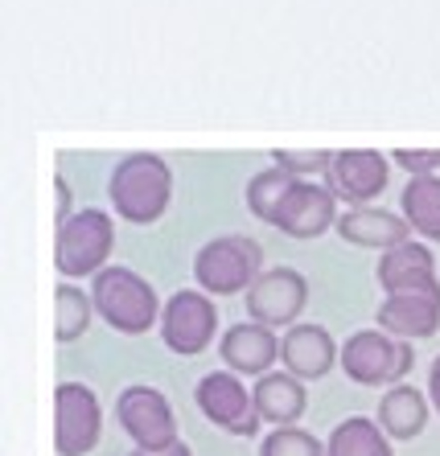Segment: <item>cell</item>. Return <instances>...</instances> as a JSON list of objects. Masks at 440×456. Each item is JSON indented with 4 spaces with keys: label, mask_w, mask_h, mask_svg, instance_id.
<instances>
[{
    "label": "cell",
    "mask_w": 440,
    "mask_h": 456,
    "mask_svg": "<svg viewBox=\"0 0 440 456\" xmlns=\"http://www.w3.org/2000/svg\"><path fill=\"white\" fill-rule=\"evenodd\" d=\"M111 210L132 226L161 223L173 202V169L157 152H132L111 169L108 181Z\"/></svg>",
    "instance_id": "1"
},
{
    "label": "cell",
    "mask_w": 440,
    "mask_h": 456,
    "mask_svg": "<svg viewBox=\"0 0 440 456\" xmlns=\"http://www.w3.org/2000/svg\"><path fill=\"white\" fill-rule=\"evenodd\" d=\"M91 300H95V317L108 321L116 333L124 338H140L149 333L152 325H161V297L149 280L132 272V267H103L91 284Z\"/></svg>",
    "instance_id": "2"
},
{
    "label": "cell",
    "mask_w": 440,
    "mask_h": 456,
    "mask_svg": "<svg viewBox=\"0 0 440 456\" xmlns=\"http://www.w3.org/2000/svg\"><path fill=\"white\" fill-rule=\"evenodd\" d=\"M264 247L248 234H218L202 251L193 255V284L202 288L206 297H235L264 276Z\"/></svg>",
    "instance_id": "3"
},
{
    "label": "cell",
    "mask_w": 440,
    "mask_h": 456,
    "mask_svg": "<svg viewBox=\"0 0 440 456\" xmlns=\"http://www.w3.org/2000/svg\"><path fill=\"white\" fill-rule=\"evenodd\" d=\"M338 366L358 387H387L391 391L411 374L416 350H411V341H399L383 330H358L346 338Z\"/></svg>",
    "instance_id": "4"
},
{
    "label": "cell",
    "mask_w": 440,
    "mask_h": 456,
    "mask_svg": "<svg viewBox=\"0 0 440 456\" xmlns=\"http://www.w3.org/2000/svg\"><path fill=\"white\" fill-rule=\"evenodd\" d=\"M116 247V226L103 210H75L58 226L54 234V267L58 276L70 280H86L99 276L108 267V255Z\"/></svg>",
    "instance_id": "5"
},
{
    "label": "cell",
    "mask_w": 440,
    "mask_h": 456,
    "mask_svg": "<svg viewBox=\"0 0 440 456\" xmlns=\"http://www.w3.org/2000/svg\"><path fill=\"white\" fill-rule=\"evenodd\" d=\"M218 338V308L202 288L173 292L161 308V341L177 358H198Z\"/></svg>",
    "instance_id": "6"
},
{
    "label": "cell",
    "mask_w": 440,
    "mask_h": 456,
    "mask_svg": "<svg viewBox=\"0 0 440 456\" xmlns=\"http://www.w3.org/2000/svg\"><path fill=\"white\" fill-rule=\"evenodd\" d=\"M103 436V407L86 382H58L54 387V452L86 456Z\"/></svg>",
    "instance_id": "7"
},
{
    "label": "cell",
    "mask_w": 440,
    "mask_h": 456,
    "mask_svg": "<svg viewBox=\"0 0 440 456\" xmlns=\"http://www.w3.org/2000/svg\"><path fill=\"white\" fill-rule=\"evenodd\" d=\"M193 403H198V411H202L215 428H223V432H231V436H243V440L256 436L259 424H264L256 415L251 387L239 379L235 370L202 374V382L193 387Z\"/></svg>",
    "instance_id": "8"
},
{
    "label": "cell",
    "mask_w": 440,
    "mask_h": 456,
    "mask_svg": "<svg viewBox=\"0 0 440 456\" xmlns=\"http://www.w3.org/2000/svg\"><path fill=\"white\" fill-rule=\"evenodd\" d=\"M116 419L119 428L128 432V440L136 448H169L177 444V415H173V403L165 399L157 387H124L116 399Z\"/></svg>",
    "instance_id": "9"
},
{
    "label": "cell",
    "mask_w": 440,
    "mask_h": 456,
    "mask_svg": "<svg viewBox=\"0 0 440 456\" xmlns=\"http://www.w3.org/2000/svg\"><path fill=\"white\" fill-rule=\"evenodd\" d=\"M309 305V280L297 267H268L248 288V317L268 330H292L301 325V313Z\"/></svg>",
    "instance_id": "10"
},
{
    "label": "cell",
    "mask_w": 440,
    "mask_h": 456,
    "mask_svg": "<svg viewBox=\"0 0 440 456\" xmlns=\"http://www.w3.org/2000/svg\"><path fill=\"white\" fill-rule=\"evenodd\" d=\"M391 160L379 149H342L333 152V165L325 173V185L346 206H375V198L387 193Z\"/></svg>",
    "instance_id": "11"
},
{
    "label": "cell",
    "mask_w": 440,
    "mask_h": 456,
    "mask_svg": "<svg viewBox=\"0 0 440 456\" xmlns=\"http://www.w3.org/2000/svg\"><path fill=\"white\" fill-rule=\"evenodd\" d=\"M276 226L280 234H289V239H322L325 231L338 226V198H333L330 185H317V181H297L292 193L284 198V206L276 210Z\"/></svg>",
    "instance_id": "12"
},
{
    "label": "cell",
    "mask_w": 440,
    "mask_h": 456,
    "mask_svg": "<svg viewBox=\"0 0 440 456\" xmlns=\"http://www.w3.org/2000/svg\"><path fill=\"white\" fill-rule=\"evenodd\" d=\"M218 354H223L226 370H235L239 379H264L280 362V338L276 330L259 325V321H239L218 338Z\"/></svg>",
    "instance_id": "13"
},
{
    "label": "cell",
    "mask_w": 440,
    "mask_h": 456,
    "mask_svg": "<svg viewBox=\"0 0 440 456\" xmlns=\"http://www.w3.org/2000/svg\"><path fill=\"white\" fill-rule=\"evenodd\" d=\"M375 276H379L387 297H395V292H432V288H440L436 255H432V247L424 243V239H408V243L383 251L375 264Z\"/></svg>",
    "instance_id": "14"
},
{
    "label": "cell",
    "mask_w": 440,
    "mask_h": 456,
    "mask_svg": "<svg viewBox=\"0 0 440 456\" xmlns=\"http://www.w3.org/2000/svg\"><path fill=\"white\" fill-rule=\"evenodd\" d=\"M342 358V346L330 338V330L322 325H292L284 338H280V362H284V370L297 374L301 382H317L333 370V362Z\"/></svg>",
    "instance_id": "15"
},
{
    "label": "cell",
    "mask_w": 440,
    "mask_h": 456,
    "mask_svg": "<svg viewBox=\"0 0 440 456\" xmlns=\"http://www.w3.org/2000/svg\"><path fill=\"white\" fill-rule=\"evenodd\" d=\"M375 321H379V330L399 341L432 338V333L440 330V288H432V292H395V297H383Z\"/></svg>",
    "instance_id": "16"
},
{
    "label": "cell",
    "mask_w": 440,
    "mask_h": 456,
    "mask_svg": "<svg viewBox=\"0 0 440 456\" xmlns=\"http://www.w3.org/2000/svg\"><path fill=\"white\" fill-rule=\"evenodd\" d=\"M333 231L350 247H371V251H391V247L408 243L411 234H416L403 214H391L383 206H350L346 214H338Z\"/></svg>",
    "instance_id": "17"
},
{
    "label": "cell",
    "mask_w": 440,
    "mask_h": 456,
    "mask_svg": "<svg viewBox=\"0 0 440 456\" xmlns=\"http://www.w3.org/2000/svg\"><path fill=\"white\" fill-rule=\"evenodd\" d=\"M251 399H256V415L272 428H297V419L309 407L305 382L289 370H272L264 379H256L251 382Z\"/></svg>",
    "instance_id": "18"
},
{
    "label": "cell",
    "mask_w": 440,
    "mask_h": 456,
    "mask_svg": "<svg viewBox=\"0 0 440 456\" xmlns=\"http://www.w3.org/2000/svg\"><path fill=\"white\" fill-rule=\"evenodd\" d=\"M432 415V403H428V391H420V387H408V382H399L391 391H383L379 399V428H383L391 440H416L424 432Z\"/></svg>",
    "instance_id": "19"
},
{
    "label": "cell",
    "mask_w": 440,
    "mask_h": 456,
    "mask_svg": "<svg viewBox=\"0 0 440 456\" xmlns=\"http://www.w3.org/2000/svg\"><path fill=\"white\" fill-rule=\"evenodd\" d=\"M399 214L408 218V226L424 239V243H440V177H408V185L399 190Z\"/></svg>",
    "instance_id": "20"
},
{
    "label": "cell",
    "mask_w": 440,
    "mask_h": 456,
    "mask_svg": "<svg viewBox=\"0 0 440 456\" xmlns=\"http://www.w3.org/2000/svg\"><path fill=\"white\" fill-rule=\"evenodd\" d=\"M325 456H395V452H391V436L379 428V419L350 415L325 436Z\"/></svg>",
    "instance_id": "21"
},
{
    "label": "cell",
    "mask_w": 440,
    "mask_h": 456,
    "mask_svg": "<svg viewBox=\"0 0 440 456\" xmlns=\"http://www.w3.org/2000/svg\"><path fill=\"white\" fill-rule=\"evenodd\" d=\"M91 317H95V300L91 292L75 284H58L54 288V338L58 346H70L91 330Z\"/></svg>",
    "instance_id": "22"
},
{
    "label": "cell",
    "mask_w": 440,
    "mask_h": 456,
    "mask_svg": "<svg viewBox=\"0 0 440 456\" xmlns=\"http://www.w3.org/2000/svg\"><path fill=\"white\" fill-rule=\"evenodd\" d=\"M301 177H292V173H284L280 165H272V169H259L256 177L248 181V210L256 214L259 223H276V210L284 206V198L292 193V185H297Z\"/></svg>",
    "instance_id": "23"
},
{
    "label": "cell",
    "mask_w": 440,
    "mask_h": 456,
    "mask_svg": "<svg viewBox=\"0 0 440 456\" xmlns=\"http://www.w3.org/2000/svg\"><path fill=\"white\" fill-rule=\"evenodd\" d=\"M259 456H325V444L305 428H272L259 440Z\"/></svg>",
    "instance_id": "24"
},
{
    "label": "cell",
    "mask_w": 440,
    "mask_h": 456,
    "mask_svg": "<svg viewBox=\"0 0 440 456\" xmlns=\"http://www.w3.org/2000/svg\"><path fill=\"white\" fill-rule=\"evenodd\" d=\"M272 165H280V169L292 173V177L309 181L313 173H330L333 152H325V149H272Z\"/></svg>",
    "instance_id": "25"
},
{
    "label": "cell",
    "mask_w": 440,
    "mask_h": 456,
    "mask_svg": "<svg viewBox=\"0 0 440 456\" xmlns=\"http://www.w3.org/2000/svg\"><path fill=\"white\" fill-rule=\"evenodd\" d=\"M391 165H399L408 177H428L440 169V149H395Z\"/></svg>",
    "instance_id": "26"
},
{
    "label": "cell",
    "mask_w": 440,
    "mask_h": 456,
    "mask_svg": "<svg viewBox=\"0 0 440 456\" xmlns=\"http://www.w3.org/2000/svg\"><path fill=\"white\" fill-rule=\"evenodd\" d=\"M66 218H70V181L58 173V177H54V223L62 226Z\"/></svg>",
    "instance_id": "27"
},
{
    "label": "cell",
    "mask_w": 440,
    "mask_h": 456,
    "mask_svg": "<svg viewBox=\"0 0 440 456\" xmlns=\"http://www.w3.org/2000/svg\"><path fill=\"white\" fill-rule=\"evenodd\" d=\"M128 456H193V448L185 444V440H177V444H169V448H136V452H128Z\"/></svg>",
    "instance_id": "28"
},
{
    "label": "cell",
    "mask_w": 440,
    "mask_h": 456,
    "mask_svg": "<svg viewBox=\"0 0 440 456\" xmlns=\"http://www.w3.org/2000/svg\"><path fill=\"white\" fill-rule=\"evenodd\" d=\"M428 403H432V411L440 415V354L432 358V366H428Z\"/></svg>",
    "instance_id": "29"
}]
</instances>
